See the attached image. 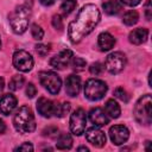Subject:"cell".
I'll list each match as a JSON object with an SVG mask.
<instances>
[{
  "label": "cell",
  "mask_w": 152,
  "mask_h": 152,
  "mask_svg": "<svg viewBox=\"0 0 152 152\" xmlns=\"http://www.w3.org/2000/svg\"><path fill=\"white\" fill-rule=\"evenodd\" d=\"M76 5H77L76 0H64L62 2V5H61V12L64 15H68V14H70L75 10Z\"/></svg>",
  "instance_id": "d4e9b609"
},
{
  "label": "cell",
  "mask_w": 152,
  "mask_h": 152,
  "mask_svg": "<svg viewBox=\"0 0 152 152\" xmlns=\"http://www.w3.org/2000/svg\"><path fill=\"white\" fill-rule=\"evenodd\" d=\"M101 14L99 8L93 4L84 5L77 17L69 24L68 34L72 43H80L86 36H88L100 23Z\"/></svg>",
  "instance_id": "6da1fadb"
},
{
  "label": "cell",
  "mask_w": 152,
  "mask_h": 152,
  "mask_svg": "<svg viewBox=\"0 0 152 152\" xmlns=\"http://www.w3.org/2000/svg\"><path fill=\"white\" fill-rule=\"evenodd\" d=\"M81 78L77 75H70L65 80V91L69 96H77L81 90Z\"/></svg>",
  "instance_id": "9a60e30c"
},
{
  "label": "cell",
  "mask_w": 152,
  "mask_h": 152,
  "mask_svg": "<svg viewBox=\"0 0 152 152\" xmlns=\"http://www.w3.org/2000/svg\"><path fill=\"white\" fill-rule=\"evenodd\" d=\"M13 65L17 70L27 72L33 68V58L25 50H17L13 53Z\"/></svg>",
  "instance_id": "ba28073f"
},
{
  "label": "cell",
  "mask_w": 152,
  "mask_h": 152,
  "mask_svg": "<svg viewBox=\"0 0 152 152\" xmlns=\"http://www.w3.org/2000/svg\"><path fill=\"white\" fill-rule=\"evenodd\" d=\"M39 1H40V4H43L44 6H50V5L53 4L55 0H39Z\"/></svg>",
  "instance_id": "74e56055"
},
{
  "label": "cell",
  "mask_w": 152,
  "mask_h": 152,
  "mask_svg": "<svg viewBox=\"0 0 152 152\" xmlns=\"http://www.w3.org/2000/svg\"><path fill=\"white\" fill-rule=\"evenodd\" d=\"M104 66L113 75H116V74L121 72L126 66V56H125V53H122L120 51L112 52L106 58Z\"/></svg>",
  "instance_id": "52a82bcc"
},
{
  "label": "cell",
  "mask_w": 152,
  "mask_h": 152,
  "mask_svg": "<svg viewBox=\"0 0 152 152\" xmlns=\"http://www.w3.org/2000/svg\"><path fill=\"white\" fill-rule=\"evenodd\" d=\"M15 151H33V146L30 144V142H24L21 145H19Z\"/></svg>",
  "instance_id": "836d02e7"
},
{
  "label": "cell",
  "mask_w": 152,
  "mask_h": 152,
  "mask_svg": "<svg viewBox=\"0 0 152 152\" xmlns=\"http://www.w3.org/2000/svg\"><path fill=\"white\" fill-rule=\"evenodd\" d=\"M40 84L52 95H56L62 87L61 77L53 71H42L39 74Z\"/></svg>",
  "instance_id": "8992f818"
},
{
  "label": "cell",
  "mask_w": 152,
  "mask_h": 152,
  "mask_svg": "<svg viewBox=\"0 0 152 152\" xmlns=\"http://www.w3.org/2000/svg\"><path fill=\"white\" fill-rule=\"evenodd\" d=\"M107 93V84L97 78H90L84 84V95L90 101L101 100Z\"/></svg>",
  "instance_id": "5b68a950"
},
{
  "label": "cell",
  "mask_w": 152,
  "mask_h": 152,
  "mask_svg": "<svg viewBox=\"0 0 152 152\" xmlns=\"http://www.w3.org/2000/svg\"><path fill=\"white\" fill-rule=\"evenodd\" d=\"M88 118L90 120V122L93 125H95L96 127H102V126H106L108 122H109V118L108 115L106 114V112L100 108V107H96V108H93L90 109L89 114H88Z\"/></svg>",
  "instance_id": "4fadbf2b"
},
{
  "label": "cell",
  "mask_w": 152,
  "mask_h": 152,
  "mask_svg": "<svg viewBox=\"0 0 152 152\" xmlns=\"http://www.w3.org/2000/svg\"><path fill=\"white\" fill-rule=\"evenodd\" d=\"M72 58H74V53L71 50H63L50 59V65L55 69L63 70L71 63Z\"/></svg>",
  "instance_id": "8fae6325"
},
{
  "label": "cell",
  "mask_w": 152,
  "mask_h": 152,
  "mask_svg": "<svg viewBox=\"0 0 152 152\" xmlns=\"http://www.w3.org/2000/svg\"><path fill=\"white\" fill-rule=\"evenodd\" d=\"M5 131H6V125H5V122L0 119V134L5 133Z\"/></svg>",
  "instance_id": "8d00e7d4"
},
{
  "label": "cell",
  "mask_w": 152,
  "mask_h": 152,
  "mask_svg": "<svg viewBox=\"0 0 152 152\" xmlns=\"http://www.w3.org/2000/svg\"><path fill=\"white\" fill-rule=\"evenodd\" d=\"M70 112V103L69 102H62V103H55L53 107V115L58 118L65 116Z\"/></svg>",
  "instance_id": "7402d4cb"
},
{
  "label": "cell",
  "mask_w": 152,
  "mask_h": 152,
  "mask_svg": "<svg viewBox=\"0 0 152 152\" xmlns=\"http://www.w3.org/2000/svg\"><path fill=\"white\" fill-rule=\"evenodd\" d=\"M102 8L104 10V12L107 14L114 15V14H118L121 11L122 6L118 0H107L102 4Z\"/></svg>",
  "instance_id": "ffe728a7"
},
{
  "label": "cell",
  "mask_w": 152,
  "mask_h": 152,
  "mask_svg": "<svg viewBox=\"0 0 152 152\" xmlns=\"http://www.w3.org/2000/svg\"><path fill=\"white\" fill-rule=\"evenodd\" d=\"M133 115L141 125H150L152 121V99L150 94L142 95L134 104Z\"/></svg>",
  "instance_id": "277c9868"
},
{
  "label": "cell",
  "mask_w": 152,
  "mask_h": 152,
  "mask_svg": "<svg viewBox=\"0 0 152 152\" xmlns=\"http://www.w3.org/2000/svg\"><path fill=\"white\" fill-rule=\"evenodd\" d=\"M114 95H115V97H118L119 100H121V101H124V102H128V100H129L128 93H127L122 87L116 88V89L114 90Z\"/></svg>",
  "instance_id": "83f0119b"
},
{
  "label": "cell",
  "mask_w": 152,
  "mask_h": 152,
  "mask_svg": "<svg viewBox=\"0 0 152 152\" xmlns=\"http://www.w3.org/2000/svg\"><path fill=\"white\" fill-rule=\"evenodd\" d=\"M115 44V38L108 33V32H102L97 37V45L101 51H108L110 50Z\"/></svg>",
  "instance_id": "ac0fdd59"
},
{
  "label": "cell",
  "mask_w": 152,
  "mask_h": 152,
  "mask_svg": "<svg viewBox=\"0 0 152 152\" xmlns=\"http://www.w3.org/2000/svg\"><path fill=\"white\" fill-rule=\"evenodd\" d=\"M17 107V99L12 94H5L0 99V113L4 115H10Z\"/></svg>",
  "instance_id": "5bb4252c"
},
{
  "label": "cell",
  "mask_w": 152,
  "mask_h": 152,
  "mask_svg": "<svg viewBox=\"0 0 152 152\" xmlns=\"http://www.w3.org/2000/svg\"><path fill=\"white\" fill-rule=\"evenodd\" d=\"M124 5H126V6H131V7H133V6H137V5H139L140 2H141V0H120Z\"/></svg>",
  "instance_id": "e575fe53"
},
{
  "label": "cell",
  "mask_w": 152,
  "mask_h": 152,
  "mask_svg": "<svg viewBox=\"0 0 152 152\" xmlns=\"http://www.w3.org/2000/svg\"><path fill=\"white\" fill-rule=\"evenodd\" d=\"M53 107L55 103L46 97H39L37 101V110L44 118H50L53 114Z\"/></svg>",
  "instance_id": "2e32d148"
},
{
  "label": "cell",
  "mask_w": 152,
  "mask_h": 152,
  "mask_svg": "<svg viewBox=\"0 0 152 152\" xmlns=\"http://www.w3.org/2000/svg\"><path fill=\"white\" fill-rule=\"evenodd\" d=\"M71 64H72V69L74 70H76V71H82L83 69H84V66H86V61L83 59V58H81V57H75V58H72V61H71Z\"/></svg>",
  "instance_id": "484cf974"
},
{
  "label": "cell",
  "mask_w": 152,
  "mask_h": 152,
  "mask_svg": "<svg viewBox=\"0 0 152 152\" xmlns=\"http://www.w3.org/2000/svg\"><path fill=\"white\" fill-rule=\"evenodd\" d=\"M152 8H151V1L148 0L147 1V4H146V10H145V14H146V19L147 20H151V18H152Z\"/></svg>",
  "instance_id": "d590c367"
},
{
  "label": "cell",
  "mask_w": 152,
  "mask_h": 152,
  "mask_svg": "<svg viewBox=\"0 0 152 152\" xmlns=\"http://www.w3.org/2000/svg\"><path fill=\"white\" fill-rule=\"evenodd\" d=\"M31 34L36 40H40L43 38V36H44V31L39 25L33 24L32 27H31Z\"/></svg>",
  "instance_id": "4316f807"
},
{
  "label": "cell",
  "mask_w": 152,
  "mask_h": 152,
  "mask_svg": "<svg viewBox=\"0 0 152 152\" xmlns=\"http://www.w3.org/2000/svg\"><path fill=\"white\" fill-rule=\"evenodd\" d=\"M77 151H89V148L86 147V146H80V147L77 148Z\"/></svg>",
  "instance_id": "ab89813d"
},
{
  "label": "cell",
  "mask_w": 152,
  "mask_h": 152,
  "mask_svg": "<svg viewBox=\"0 0 152 152\" xmlns=\"http://www.w3.org/2000/svg\"><path fill=\"white\" fill-rule=\"evenodd\" d=\"M31 18V10L26 5H20L18 6L12 13L8 15V20L11 24L12 30L20 34L24 33L28 26V21Z\"/></svg>",
  "instance_id": "3957f363"
},
{
  "label": "cell",
  "mask_w": 152,
  "mask_h": 152,
  "mask_svg": "<svg viewBox=\"0 0 152 152\" xmlns=\"http://www.w3.org/2000/svg\"><path fill=\"white\" fill-rule=\"evenodd\" d=\"M24 77L21 75H14L11 81H10V84H8V88L12 90V91H15V90H19L23 86H24Z\"/></svg>",
  "instance_id": "cb8c5ba5"
},
{
  "label": "cell",
  "mask_w": 152,
  "mask_h": 152,
  "mask_svg": "<svg viewBox=\"0 0 152 152\" xmlns=\"http://www.w3.org/2000/svg\"><path fill=\"white\" fill-rule=\"evenodd\" d=\"M0 48H1V40H0Z\"/></svg>",
  "instance_id": "60d3db41"
},
{
  "label": "cell",
  "mask_w": 152,
  "mask_h": 152,
  "mask_svg": "<svg viewBox=\"0 0 152 152\" xmlns=\"http://www.w3.org/2000/svg\"><path fill=\"white\" fill-rule=\"evenodd\" d=\"M109 138L114 145H122L129 138V131L124 125H114L109 128Z\"/></svg>",
  "instance_id": "30bf717a"
},
{
  "label": "cell",
  "mask_w": 152,
  "mask_h": 152,
  "mask_svg": "<svg viewBox=\"0 0 152 152\" xmlns=\"http://www.w3.org/2000/svg\"><path fill=\"white\" fill-rule=\"evenodd\" d=\"M52 25L55 28H58V30H62L63 28V21H62V18L61 15L56 14L52 17Z\"/></svg>",
  "instance_id": "4dcf8cb0"
},
{
  "label": "cell",
  "mask_w": 152,
  "mask_h": 152,
  "mask_svg": "<svg viewBox=\"0 0 152 152\" xmlns=\"http://www.w3.org/2000/svg\"><path fill=\"white\" fill-rule=\"evenodd\" d=\"M4 86H5L4 78H1V77H0V93H1V91H2V89H4Z\"/></svg>",
  "instance_id": "f35d334b"
},
{
  "label": "cell",
  "mask_w": 152,
  "mask_h": 152,
  "mask_svg": "<svg viewBox=\"0 0 152 152\" xmlns=\"http://www.w3.org/2000/svg\"><path fill=\"white\" fill-rule=\"evenodd\" d=\"M104 112L106 114L109 116V118H113V119H116L120 116L121 114V108L119 106V103L114 100V99H109L106 104H104Z\"/></svg>",
  "instance_id": "d6986e66"
},
{
  "label": "cell",
  "mask_w": 152,
  "mask_h": 152,
  "mask_svg": "<svg viewBox=\"0 0 152 152\" xmlns=\"http://www.w3.org/2000/svg\"><path fill=\"white\" fill-rule=\"evenodd\" d=\"M36 51L38 52V55L44 57L50 51V46L49 45H44V44H38V45H36Z\"/></svg>",
  "instance_id": "f546056e"
},
{
  "label": "cell",
  "mask_w": 152,
  "mask_h": 152,
  "mask_svg": "<svg viewBox=\"0 0 152 152\" xmlns=\"http://www.w3.org/2000/svg\"><path fill=\"white\" fill-rule=\"evenodd\" d=\"M36 94H37V89H36L34 84H33V83H28V84L26 86V95H27V97L32 99Z\"/></svg>",
  "instance_id": "1f68e13d"
},
{
  "label": "cell",
  "mask_w": 152,
  "mask_h": 152,
  "mask_svg": "<svg viewBox=\"0 0 152 152\" xmlns=\"http://www.w3.org/2000/svg\"><path fill=\"white\" fill-rule=\"evenodd\" d=\"M147 36H148V31L146 28L139 27V28H135V30H133V31L129 32L128 40L132 44H134V45H140V44H142V43L146 42Z\"/></svg>",
  "instance_id": "e0dca14e"
},
{
  "label": "cell",
  "mask_w": 152,
  "mask_h": 152,
  "mask_svg": "<svg viewBox=\"0 0 152 152\" xmlns=\"http://www.w3.org/2000/svg\"><path fill=\"white\" fill-rule=\"evenodd\" d=\"M72 146V138L69 133H62L58 138H57V142H56V147L58 150H69Z\"/></svg>",
  "instance_id": "44dd1931"
},
{
  "label": "cell",
  "mask_w": 152,
  "mask_h": 152,
  "mask_svg": "<svg viewBox=\"0 0 152 152\" xmlns=\"http://www.w3.org/2000/svg\"><path fill=\"white\" fill-rule=\"evenodd\" d=\"M138 20H139V14H138L137 11H133V10L126 12V13L124 14V17H122V21H124L127 26H133V25H135V24L138 23Z\"/></svg>",
  "instance_id": "603a6c76"
},
{
  "label": "cell",
  "mask_w": 152,
  "mask_h": 152,
  "mask_svg": "<svg viewBox=\"0 0 152 152\" xmlns=\"http://www.w3.org/2000/svg\"><path fill=\"white\" fill-rule=\"evenodd\" d=\"M89 71H90L91 75L97 76V75H100V74L103 71V66H102V64H101L100 62H95V63H93V64L89 66Z\"/></svg>",
  "instance_id": "f1b7e54d"
},
{
  "label": "cell",
  "mask_w": 152,
  "mask_h": 152,
  "mask_svg": "<svg viewBox=\"0 0 152 152\" xmlns=\"http://www.w3.org/2000/svg\"><path fill=\"white\" fill-rule=\"evenodd\" d=\"M87 115L82 108H77L70 116V131L75 135H81L86 129Z\"/></svg>",
  "instance_id": "9c48e42d"
},
{
  "label": "cell",
  "mask_w": 152,
  "mask_h": 152,
  "mask_svg": "<svg viewBox=\"0 0 152 152\" xmlns=\"http://www.w3.org/2000/svg\"><path fill=\"white\" fill-rule=\"evenodd\" d=\"M13 125H14V128L20 134L33 132L36 129V120H34L32 109L27 106L20 107L14 114Z\"/></svg>",
  "instance_id": "7a4b0ae2"
},
{
  "label": "cell",
  "mask_w": 152,
  "mask_h": 152,
  "mask_svg": "<svg viewBox=\"0 0 152 152\" xmlns=\"http://www.w3.org/2000/svg\"><path fill=\"white\" fill-rule=\"evenodd\" d=\"M86 139L95 147H102L106 144V134L103 131H101L100 128L95 127H90L87 129L86 132Z\"/></svg>",
  "instance_id": "7c38bea8"
},
{
  "label": "cell",
  "mask_w": 152,
  "mask_h": 152,
  "mask_svg": "<svg viewBox=\"0 0 152 152\" xmlns=\"http://www.w3.org/2000/svg\"><path fill=\"white\" fill-rule=\"evenodd\" d=\"M58 132V128L57 127H48L43 131V134L44 135H49V137H55Z\"/></svg>",
  "instance_id": "d6a6232c"
}]
</instances>
